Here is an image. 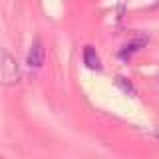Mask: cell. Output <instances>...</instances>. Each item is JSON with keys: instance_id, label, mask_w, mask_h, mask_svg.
I'll list each match as a JSON object with an SVG mask.
<instances>
[{"instance_id": "1", "label": "cell", "mask_w": 159, "mask_h": 159, "mask_svg": "<svg viewBox=\"0 0 159 159\" xmlns=\"http://www.w3.org/2000/svg\"><path fill=\"white\" fill-rule=\"evenodd\" d=\"M0 78H2L4 84H16L18 78H20L16 60H14V56L8 54V52L0 54Z\"/></svg>"}, {"instance_id": "2", "label": "cell", "mask_w": 159, "mask_h": 159, "mask_svg": "<svg viewBox=\"0 0 159 159\" xmlns=\"http://www.w3.org/2000/svg\"><path fill=\"white\" fill-rule=\"evenodd\" d=\"M26 62H28L30 68H40L44 64V46L38 38L32 42V48H30V52H28Z\"/></svg>"}, {"instance_id": "3", "label": "cell", "mask_w": 159, "mask_h": 159, "mask_svg": "<svg viewBox=\"0 0 159 159\" xmlns=\"http://www.w3.org/2000/svg\"><path fill=\"white\" fill-rule=\"evenodd\" d=\"M84 64L89 70H102V60L96 54V48L93 46H86L84 48Z\"/></svg>"}, {"instance_id": "4", "label": "cell", "mask_w": 159, "mask_h": 159, "mask_svg": "<svg viewBox=\"0 0 159 159\" xmlns=\"http://www.w3.org/2000/svg\"><path fill=\"white\" fill-rule=\"evenodd\" d=\"M145 42H147L145 38H137V40H131V42H129V44H125V48H123L121 52H119V56H121V58H129L131 54H135L137 50H141L143 46H145Z\"/></svg>"}, {"instance_id": "5", "label": "cell", "mask_w": 159, "mask_h": 159, "mask_svg": "<svg viewBox=\"0 0 159 159\" xmlns=\"http://www.w3.org/2000/svg\"><path fill=\"white\" fill-rule=\"evenodd\" d=\"M116 86H119V88H121V89H123V92H125V93H127V96H135V88H133V86H131V84H129V82H127V80H125V78H121V76H117V78H116Z\"/></svg>"}]
</instances>
